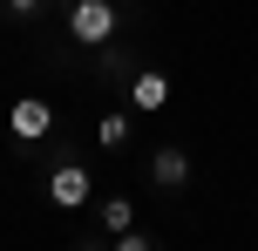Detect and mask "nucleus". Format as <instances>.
Listing matches in <instances>:
<instances>
[{"label":"nucleus","mask_w":258,"mask_h":251,"mask_svg":"<svg viewBox=\"0 0 258 251\" xmlns=\"http://www.w3.org/2000/svg\"><path fill=\"white\" fill-rule=\"evenodd\" d=\"M89 197H95L89 163H82V149L54 129V149H48V163H41V204H48V211H82Z\"/></svg>","instance_id":"f257e3e1"},{"label":"nucleus","mask_w":258,"mask_h":251,"mask_svg":"<svg viewBox=\"0 0 258 251\" xmlns=\"http://www.w3.org/2000/svg\"><path fill=\"white\" fill-rule=\"evenodd\" d=\"M54 129H61V116H54V102H48V95H14V102H7V136H14L21 149L48 143Z\"/></svg>","instance_id":"f03ea898"},{"label":"nucleus","mask_w":258,"mask_h":251,"mask_svg":"<svg viewBox=\"0 0 258 251\" xmlns=\"http://www.w3.org/2000/svg\"><path fill=\"white\" fill-rule=\"evenodd\" d=\"M143 170H150L156 190H170V197H177V190H190V149H183V143H156L150 156H143Z\"/></svg>","instance_id":"7ed1b4c3"},{"label":"nucleus","mask_w":258,"mask_h":251,"mask_svg":"<svg viewBox=\"0 0 258 251\" xmlns=\"http://www.w3.org/2000/svg\"><path fill=\"white\" fill-rule=\"evenodd\" d=\"M122 102L136 109V116H163L170 109V75L163 68H136V75L122 81Z\"/></svg>","instance_id":"20e7f679"},{"label":"nucleus","mask_w":258,"mask_h":251,"mask_svg":"<svg viewBox=\"0 0 258 251\" xmlns=\"http://www.w3.org/2000/svg\"><path fill=\"white\" fill-rule=\"evenodd\" d=\"M129 217H136V204H129L122 190H109V197L95 204V231H89V238H82V244H109V238H116V231H129Z\"/></svg>","instance_id":"39448f33"},{"label":"nucleus","mask_w":258,"mask_h":251,"mask_svg":"<svg viewBox=\"0 0 258 251\" xmlns=\"http://www.w3.org/2000/svg\"><path fill=\"white\" fill-rule=\"evenodd\" d=\"M129 136H136V109H109V116H95V143H102V149H129Z\"/></svg>","instance_id":"423d86ee"},{"label":"nucleus","mask_w":258,"mask_h":251,"mask_svg":"<svg viewBox=\"0 0 258 251\" xmlns=\"http://www.w3.org/2000/svg\"><path fill=\"white\" fill-rule=\"evenodd\" d=\"M41 14H48V0H7V21H14V27L41 21Z\"/></svg>","instance_id":"0eeeda50"},{"label":"nucleus","mask_w":258,"mask_h":251,"mask_svg":"<svg viewBox=\"0 0 258 251\" xmlns=\"http://www.w3.org/2000/svg\"><path fill=\"white\" fill-rule=\"evenodd\" d=\"M109 244H116V251H150L156 238H150V231H136V224H129V231H116V238H109Z\"/></svg>","instance_id":"6e6552de"},{"label":"nucleus","mask_w":258,"mask_h":251,"mask_svg":"<svg viewBox=\"0 0 258 251\" xmlns=\"http://www.w3.org/2000/svg\"><path fill=\"white\" fill-rule=\"evenodd\" d=\"M0 21H7V0H0Z\"/></svg>","instance_id":"1a4fd4ad"}]
</instances>
